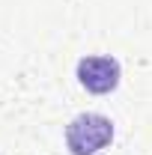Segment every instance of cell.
Segmentation results:
<instances>
[{"mask_svg": "<svg viewBox=\"0 0 152 155\" xmlns=\"http://www.w3.org/2000/svg\"><path fill=\"white\" fill-rule=\"evenodd\" d=\"M114 140V122L101 114H81L66 125V146L72 155H98Z\"/></svg>", "mask_w": 152, "mask_h": 155, "instance_id": "obj_1", "label": "cell"}, {"mask_svg": "<svg viewBox=\"0 0 152 155\" xmlns=\"http://www.w3.org/2000/svg\"><path fill=\"white\" fill-rule=\"evenodd\" d=\"M122 69L114 57L107 54H93V57H81L78 60V81L87 93L93 96H107L119 87Z\"/></svg>", "mask_w": 152, "mask_h": 155, "instance_id": "obj_2", "label": "cell"}]
</instances>
